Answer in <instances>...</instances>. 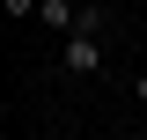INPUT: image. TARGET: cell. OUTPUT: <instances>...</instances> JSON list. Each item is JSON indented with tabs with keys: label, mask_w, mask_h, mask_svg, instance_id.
Listing matches in <instances>:
<instances>
[{
	"label": "cell",
	"mask_w": 147,
	"mask_h": 140,
	"mask_svg": "<svg viewBox=\"0 0 147 140\" xmlns=\"http://www.w3.org/2000/svg\"><path fill=\"white\" fill-rule=\"evenodd\" d=\"M59 74H74V81H88V74H103V37L74 30L66 44H59Z\"/></svg>",
	"instance_id": "6da1fadb"
},
{
	"label": "cell",
	"mask_w": 147,
	"mask_h": 140,
	"mask_svg": "<svg viewBox=\"0 0 147 140\" xmlns=\"http://www.w3.org/2000/svg\"><path fill=\"white\" fill-rule=\"evenodd\" d=\"M37 7H44V0H7V22H30Z\"/></svg>",
	"instance_id": "7a4b0ae2"
},
{
	"label": "cell",
	"mask_w": 147,
	"mask_h": 140,
	"mask_svg": "<svg viewBox=\"0 0 147 140\" xmlns=\"http://www.w3.org/2000/svg\"><path fill=\"white\" fill-rule=\"evenodd\" d=\"M81 7H88V0H81Z\"/></svg>",
	"instance_id": "277c9868"
},
{
	"label": "cell",
	"mask_w": 147,
	"mask_h": 140,
	"mask_svg": "<svg viewBox=\"0 0 147 140\" xmlns=\"http://www.w3.org/2000/svg\"><path fill=\"white\" fill-rule=\"evenodd\" d=\"M132 103H147V74H140V81H132Z\"/></svg>",
	"instance_id": "3957f363"
}]
</instances>
